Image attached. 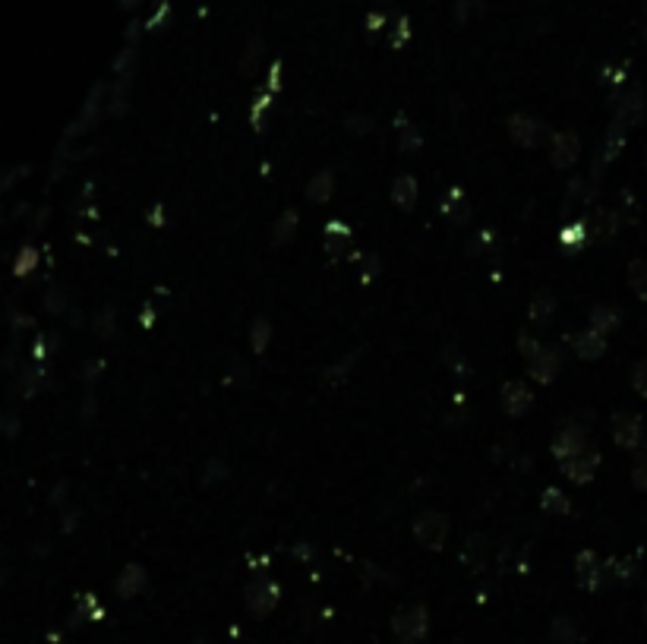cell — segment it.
I'll use <instances>...</instances> for the list:
<instances>
[{"label":"cell","instance_id":"6da1fadb","mask_svg":"<svg viewBox=\"0 0 647 644\" xmlns=\"http://www.w3.org/2000/svg\"><path fill=\"white\" fill-rule=\"evenodd\" d=\"M616 439L622 442L625 449H635L638 442H641V420H638V417H629V414H622L619 424H616Z\"/></svg>","mask_w":647,"mask_h":644},{"label":"cell","instance_id":"277c9868","mask_svg":"<svg viewBox=\"0 0 647 644\" xmlns=\"http://www.w3.org/2000/svg\"><path fill=\"white\" fill-rule=\"evenodd\" d=\"M635 389L641 395H647V360H641V364L635 367Z\"/></svg>","mask_w":647,"mask_h":644},{"label":"cell","instance_id":"7a4b0ae2","mask_svg":"<svg viewBox=\"0 0 647 644\" xmlns=\"http://www.w3.org/2000/svg\"><path fill=\"white\" fill-rule=\"evenodd\" d=\"M398 622H408V626H395L404 641H417L427 632V616H423V610H411L408 616H398Z\"/></svg>","mask_w":647,"mask_h":644},{"label":"cell","instance_id":"5b68a950","mask_svg":"<svg viewBox=\"0 0 647 644\" xmlns=\"http://www.w3.org/2000/svg\"><path fill=\"white\" fill-rule=\"evenodd\" d=\"M635 483L641 490H647V452L641 455V461H638V468H635Z\"/></svg>","mask_w":647,"mask_h":644},{"label":"cell","instance_id":"3957f363","mask_svg":"<svg viewBox=\"0 0 647 644\" xmlns=\"http://www.w3.org/2000/svg\"><path fill=\"white\" fill-rule=\"evenodd\" d=\"M629 285L641 294V300H647V259H638V263H632Z\"/></svg>","mask_w":647,"mask_h":644}]
</instances>
